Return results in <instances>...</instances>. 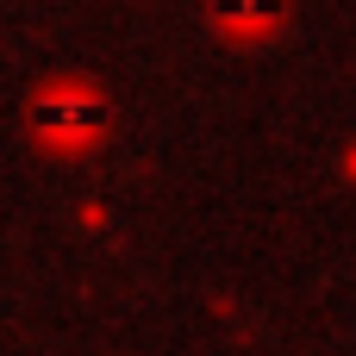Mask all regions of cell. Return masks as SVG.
I'll list each match as a JSON object with an SVG mask.
<instances>
[{
	"label": "cell",
	"mask_w": 356,
	"mask_h": 356,
	"mask_svg": "<svg viewBox=\"0 0 356 356\" xmlns=\"http://www.w3.org/2000/svg\"><path fill=\"white\" fill-rule=\"evenodd\" d=\"M106 119H113V106H106V94L88 88V81H50V88H38L31 106H25L31 138H38L44 150H63V156L88 150V144L106 131Z\"/></svg>",
	"instance_id": "cell-1"
},
{
	"label": "cell",
	"mask_w": 356,
	"mask_h": 356,
	"mask_svg": "<svg viewBox=\"0 0 356 356\" xmlns=\"http://www.w3.org/2000/svg\"><path fill=\"white\" fill-rule=\"evenodd\" d=\"M207 13L225 38H269L288 19V0H207Z\"/></svg>",
	"instance_id": "cell-2"
}]
</instances>
